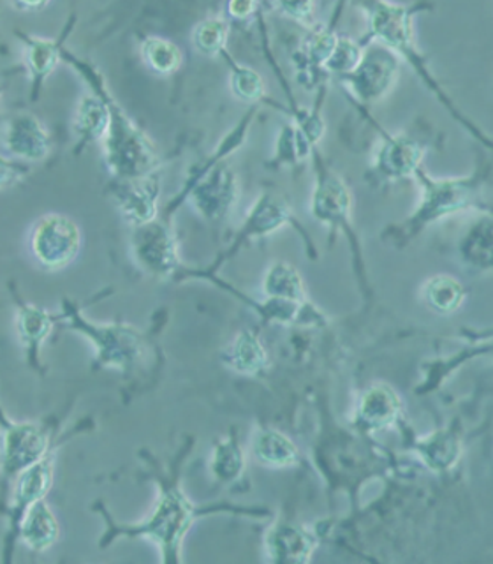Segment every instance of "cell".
Masks as SVG:
<instances>
[{
  "mask_svg": "<svg viewBox=\"0 0 493 564\" xmlns=\"http://www.w3.org/2000/svg\"><path fill=\"white\" fill-rule=\"evenodd\" d=\"M275 6H277L281 11H284L286 17L293 18L296 22H313L314 9H316L313 2H304V4H289V2H284V4Z\"/></svg>",
  "mask_w": 493,
  "mask_h": 564,
  "instance_id": "obj_36",
  "label": "cell"
},
{
  "mask_svg": "<svg viewBox=\"0 0 493 564\" xmlns=\"http://www.w3.org/2000/svg\"><path fill=\"white\" fill-rule=\"evenodd\" d=\"M220 360L229 370L249 378L263 375L270 364L269 351L264 348L263 340L260 339L258 332L251 328L238 332L233 339L229 340L228 346L220 352Z\"/></svg>",
  "mask_w": 493,
  "mask_h": 564,
  "instance_id": "obj_21",
  "label": "cell"
},
{
  "mask_svg": "<svg viewBox=\"0 0 493 564\" xmlns=\"http://www.w3.org/2000/svg\"><path fill=\"white\" fill-rule=\"evenodd\" d=\"M254 115L255 108L246 111L242 122H238L237 128L220 141L216 152L189 173L184 189L167 205L163 217L172 219L176 207L184 199H189L194 210L198 212L202 219L211 223L226 219L231 214L240 196V185L233 167L226 164V158L243 145Z\"/></svg>",
  "mask_w": 493,
  "mask_h": 564,
  "instance_id": "obj_3",
  "label": "cell"
},
{
  "mask_svg": "<svg viewBox=\"0 0 493 564\" xmlns=\"http://www.w3.org/2000/svg\"><path fill=\"white\" fill-rule=\"evenodd\" d=\"M421 296L430 311L449 316L462 307L467 293L462 282L457 278L448 273H439L423 284Z\"/></svg>",
  "mask_w": 493,
  "mask_h": 564,
  "instance_id": "obj_29",
  "label": "cell"
},
{
  "mask_svg": "<svg viewBox=\"0 0 493 564\" xmlns=\"http://www.w3.org/2000/svg\"><path fill=\"white\" fill-rule=\"evenodd\" d=\"M58 538H61V522L46 499L32 505L20 522L18 540H22L23 545L35 554H43L58 542Z\"/></svg>",
  "mask_w": 493,
  "mask_h": 564,
  "instance_id": "obj_23",
  "label": "cell"
},
{
  "mask_svg": "<svg viewBox=\"0 0 493 564\" xmlns=\"http://www.w3.org/2000/svg\"><path fill=\"white\" fill-rule=\"evenodd\" d=\"M110 128V110L99 94L92 93L79 99L73 117V129L76 134L75 154L87 149L90 143L105 140Z\"/></svg>",
  "mask_w": 493,
  "mask_h": 564,
  "instance_id": "obj_24",
  "label": "cell"
},
{
  "mask_svg": "<svg viewBox=\"0 0 493 564\" xmlns=\"http://www.w3.org/2000/svg\"><path fill=\"white\" fill-rule=\"evenodd\" d=\"M316 149L308 145L304 134L298 131L295 123H289L282 129L277 143V159L281 164H299L305 159L310 158Z\"/></svg>",
  "mask_w": 493,
  "mask_h": 564,
  "instance_id": "obj_34",
  "label": "cell"
},
{
  "mask_svg": "<svg viewBox=\"0 0 493 564\" xmlns=\"http://www.w3.org/2000/svg\"><path fill=\"white\" fill-rule=\"evenodd\" d=\"M413 448L427 469L434 473H446L460 463L463 440L457 429L445 427L414 441Z\"/></svg>",
  "mask_w": 493,
  "mask_h": 564,
  "instance_id": "obj_22",
  "label": "cell"
},
{
  "mask_svg": "<svg viewBox=\"0 0 493 564\" xmlns=\"http://www.w3.org/2000/svg\"><path fill=\"white\" fill-rule=\"evenodd\" d=\"M413 178L418 182L421 198L407 219L395 229L393 242L407 243L421 231L446 219L467 210L490 212L489 203L484 202V187H486V173L475 170L467 176H446L436 178L428 175L423 166L414 173Z\"/></svg>",
  "mask_w": 493,
  "mask_h": 564,
  "instance_id": "obj_4",
  "label": "cell"
},
{
  "mask_svg": "<svg viewBox=\"0 0 493 564\" xmlns=\"http://www.w3.org/2000/svg\"><path fill=\"white\" fill-rule=\"evenodd\" d=\"M286 225H295L296 228H299V223L293 216V210H291L286 199L281 198L277 194H261L258 202L252 205L251 210L246 214L242 228L238 229L233 243L213 261V264H208L207 269H201L202 272L217 273L222 263L237 256V252L245 243L255 240V238L270 237Z\"/></svg>",
  "mask_w": 493,
  "mask_h": 564,
  "instance_id": "obj_13",
  "label": "cell"
},
{
  "mask_svg": "<svg viewBox=\"0 0 493 564\" xmlns=\"http://www.w3.org/2000/svg\"><path fill=\"white\" fill-rule=\"evenodd\" d=\"M314 172H316V182H314L313 202H310V212L314 219L330 228L340 229L349 238L352 252L357 256V272L361 286L369 293V279L365 278V263L361 254L360 240L352 226V194L348 184L340 178L333 170L326 166L322 161L321 152L314 150Z\"/></svg>",
  "mask_w": 493,
  "mask_h": 564,
  "instance_id": "obj_9",
  "label": "cell"
},
{
  "mask_svg": "<svg viewBox=\"0 0 493 564\" xmlns=\"http://www.w3.org/2000/svg\"><path fill=\"white\" fill-rule=\"evenodd\" d=\"M251 448L255 463L273 469L295 467L302 460V452L295 441L273 427L258 429L252 437Z\"/></svg>",
  "mask_w": 493,
  "mask_h": 564,
  "instance_id": "obj_25",
  "label": "cell"
},
{
  "mask_svg": "<svg viewBox=\"0 0 493 564\" xmlns=\"http://www.w3.org/2000/svg\"><path fill=\"white\" fill-rule=\"evenodd\" d=\"M131 252L138 267L152 278L180 281L185 264L172 223L166 217L158 216L152 223L131 228Z\"/></svg>",
  "mask_w": 493,
  "mask_h": 564,
  "instance_id": "obj_10",
  "label": "cell"
},
{
  "mask_svg": "<svg viewBox=\"0 0 493 564\" xmlns=\"http://www.w3.org/2000/svg\"><path fill=\"white\" fill-rule=\"evenodd\" d=\"M62 61L73 66L88 88L105 99L110 110V128L101 143L105 163L113 181H138L161 173L163 161L157 149L146 132L117 102L99 69L66 46L62 48Z\"/></svg>",
  "mask_w": 493,
  "mask_h": 564,
  "instance_id": "obj_2",
  "label": "cell"
},
{
  "mask_svg": "<svg viewBox=\"0 0 493 564\" xmlns=\"http://www.w3.org/2000/svg\"><path fill=\"white\" fill-rule=\"evenodd\" d=\"M361 55H363V44L339 35V41L335 44V50L325 64L326 75H337L339 78L348 76L349 73L357 69Z\"/></svg>",
  "mask_w": 493,
  "mask_h": 564,
  "instance_id": "obj_33",
  "label": "cell"
},
{
  "mask_svg": "<svg viewBox=\"0 0 493 564\" xmlns=\"http://www.w3.org/2000/svg\"><path fill=\"white\" fill-rule=\"evenodd\" d=\"M263 293L266 299L286 300L296 304L308 302L307 288L302 273L286 261H275L270 264L269 270L264 272Z\"/></svg>",
  "mask_w": 493,
  "mask_h": 564,
  "instance_id": "obj_28",
  "label": "cell"
},
{
  "mask_svg": "<svg viewBox=\"0 0 493 564\" xmlns=\"http://www.w3.org/2000/svg\"><path fill=\"white\" fill-rule=\"evenodd\" d=\"M458 254H460L462 263L474 272L492 270V216H490V212H483L469 226L458 243Z\"/></svg>",
  "mask_w": 493,
  "mask_h": 564,
  "instance_id": "obj_26",
  "label": "cell"
},
{
  "mask_svg": "<svg viewBox=\"0 0 493 564\" xmlns=\"http://www.w3.org/2000/svg\"><path fill=\"white\" fill-rule=\"evenodd\" d=\"M260 6L254 2H231L228 4V13L237 20H245V18L252 17L258 11Z\"/></svg>",
  "mask_w": 493,
  "mask_h": 564,
  "instance_id": "obj_37",
  "label": "cell"
},
{
  "mask_svg": "<svg viewBox=\"0 0 493 564\" xmlns=\"http://www.w3.org/2000/svg\"><path fill=\"white\" fill-rule=\"evenodd\" d=\"M208 467H210L211 478L219 484H237L242 478L245 473L246 457L237 432L231 431L228 436L217 441L211 449Z\"/></svg>",
  "mask_w": 493,
  "mask_h": 564,
  "instance_id": "obj_27",
  "label": "cell"
},
{
  "mask_svg": "<svg viewBox=\"0 0 493 564\" xmlns=\"http://www.w3.org/2000/svg\"><path fill=\"white\" fill-rule=\"evenodd\" d=\"M11 293L17 300V334L25 351L26 366L43 375V344L52 335L53 328L61 323V314L50 313L48 308L25 302L13 288Z\"/></svg>",
  "mask_w": 493,
  "mask_h": 564,
  "instance_id": "obj_16",
  "label": "cell"
},
{
  "mask_svg": "<svg viewBox=\"0 0 493 564\" xmlns=\"http://www.w3.org/2000/svg\"><path fill=\"white\" fill-rule=\"evenodd\" d=\"M17 9H25V11H40V9L46 8V4L40 2V4H14Z\"/></svg>",
  "mask_w": 493,
  "mask_h": 564,
  "instance_id": "obj_38",
  "label": "cell"
},
{
  "mask_svg": "<svg viewBox=\"0 0 493 564\" xmlns=\"http://www.w3.org/2000/svg\"><path fill=\"white\" fill-rule=\"evenodd\" d=\"M73 300H62L61 323L67 330L78 332L92 344L94 369L120 370L131 376L145 366L150 352L155 355L154 335L138 330L128 323H94Z\"/></svg>",
  "mask_w": 493,
  "mask_h": 564,
  "instance_id": "obj_6",
  "label": "cell"
},
{
  "mask_svg": "<svg viewBox=\"0 0 493 564\" xmlns=\"http://www.w3.org/2000/svg\"><path fill=\"white\" fill-rule=\"evenodd\" d=\"M141 55L146 66L157 75H175L184 64V52L180 46L158 35H150L141 43Z\"/></svg>",
  "mask_w": 493,
  "mask_h": 564,
  "instance_id": "obj_30",
  "label": "cell"
},
{
  "mask_svg": "<svg viewBox=\"0 0 493 564\" xmlns=\"http://www.w3.org/2000/svg\"><path fill=\"white\" fill-rule=\"evenodd\" d=\"M92 427V420L87 419L76 423L75 427L58 436L48 454L40 458L37 463L23 469L14 478L11 490H9L11 496H9L8 507L2 513V516L8 517V531H6L4 543H2V561L4 563L9 564L13 561L14 549H17L18 543V529H20V522H22L25 511L35 502L46 499L50 490H52L53 481H55V463H57V455L62 446L81 432H88Z\"/></svg>",
  "mask_w": 493,
  "mask_h": 564,
  "instance_id": "obj_8",
  "label": "cell"
},
{
  "mask_svg": "<svg viewBox=\"0 0 493 564\" xmlns=\"http://www.w3.org/2000/svg\"><path fill=\"white\" fill-rule=\"evenodd\" d=\"M404 402L395 388L386 383H372L361 392L357 410L352 416V427L361 436H372L377 432L390 431L401 422Z\"/></svg>",
  "mask_w": 493,
  "mask_h": 564,
  "instance_id": "obj_14",
  "label": "cell"
},
{
  "mask_svg": "<svg viewBox=\"0 0 493 564\" xmlns=\"http://www.w3.org/2000/svg\"><path fill=\"white\" fill-rule=\"evenodd\" d=\"M75 20L76 18L73 20L69 18L64 31L55 40L26 34L22 31L17 32L18 40L22 41L26 48V69L31 73L32 85L31 101H37L44 82L50 78L58 62L62 61V48L66 46L67 35L75 29Z\"/></svg>",
  "mask_w": 493,
  "mask_h": 564,
  "instance_id": "obj_20",
  "label": "cell"
},
{
  "mask_svg": "<svg viewBox=\"0 0 493 564\" xmlns=\"http://www.w3.org/2000/svg\"><path fill=\"white\" fill-rule=\"evenodd\" d=\"M29 243L32 256L43 269L64 270L75 263L81 252L84 235L75 219L50 212L35 220Z\"/></svg>",
  "mask_w": 493,
  "mask_h": 564,
  "instance_id": "obj_11",
  "label": "cell"
},
{
  "mask_svg": "<svg viewBox=\"0 0 493 564\" xmlns=\"http://www.w3.org/2000/svg\"><path fill=\"white\" fill-rule=\"evenodd\" d=\"M2 143L20 163H40L52 152L48 129L34 113H17L6 122Z\"/></svg>",
  "mask_w": 493,
  "mask_h": 564,
  "instance_id": "obj_19",
  "label": "cell"
},
{
  "mask_svg": "<svg viewBox=\"0 0 493 564\" xmlns=\"http://www.w3.org/2000/svg\"><path fill=\"white\" fill-rule=\"evenodd\" d=\"M61 419L43 422H18L0 405V513H4L11 484L23 469L48 454L58 440Z\"/></svg>",
  "mask_w": 493,
  "mask_h": 564,
  "instance_id": "obj_7",
  "label": "cell"
},
{
  "mask_svg": "<svg viewBox=\"0 0 493 564\" xmlns=\"http://www.w3.org/2000/svg\"><path fill=\"white\" fill-rule=\"evenodd\" d=\"M427 4H387V2H377V4H366V17H369V43L383 44L384 48L395 53L396 57L409 62L414 73H418L423 84L436 94L442 105L448 108L449 113L453 115L463 128L484 141V145L490 147V140L483 137V132L475 128L465 115L460 113L453 101L449 99L448 94L440 88L439 82L430 75L427 67V61L423 57L418 46L414 43V18L425 9H430Z\"/></svg>",
  "mask_w": 493,
  "mask_h": 564,
  "instance_id": "obj_5",
  "label": "cell"
},
{
  "mask_svg": "<svg viewBox=\"0 0 493 564\" xmlns=\"http://www.w3.org/2000/svg\"><path fill=\"white\" fill-rule=\"evenodd\" d=\"M401 75V58L384 48L383 44L366 43L363 46L360 64L357 69L343 76L346 87L361 105H372L386 96Z\"/></svg>",
  "mask_w": 493,
  "mask_h": 564,
  "instance_id": "obj_12",
  "label": "cell"
},
{
  "mask_svg": "<svg viewBox=\"0 0 493 564\" xmlns=\"http://www.w3.org/2000/svg\"><path fill=\"white\" fill-rule=\"evenodd\" d=\"M383 132V143L375 154L372 170L375 175L387 184L413 178L414 173L421 167L425 158V147L407 134H387Z\"/></svg>",
  "mask_w": 493,
  "mask_h": 564,
  "instance_id": "obj_18",
  "label": "cell"
},
{
  "mask_svg": "<svg viewBox=\"0 0 493 564\" xmlns=\"http://www.w3.org/2000/svg\"><path fill=\"white\" fill-rule=\"evenodd\" d=\"M222 57L229 64V87H231V93L238 99L251 102V105L264 101L266 99V88H264V79L261 78L260 73L234 61L228 50L222 53Z\"/></svg>",
  "mask_w": 493,
  "mask_h": 564,
  "instance_id": "obj_31",
  "label": "cell"
},
{
  "mask_svg": "<svg viewBox=\"0 0 493 564\" xmlns=\"http://www.w3.org/2000/svg\"><path fill=\"white\" fill-rule=\"evenodd\" d=\"M229 25L224 18H205L194 26L193 44L207 57H217L228 50Z\"/></svg>",
  "mask_w": 493,
  "mask_h": 564,
  "instance_id": "obj_32",
  "label": "cell"
},
{
  "mask_svg": "<svg viewBox=\"0 0 493 564\" xmlns=\"http://www.w3.org/2000/svg\"><path fill=\"white\" fill-rule=\"evenodd\" d=\"M29 175H31V166L29 164L0 155V189L20 184Z\"/></svg>",
  "mask_w": 493,
  "mask_h": 564,
  "instance_id": "obj_35",
  "label": "cell"
},
{
  "mask_svg": "<svg viewBox=\"0 0 493 564\" xmlns=\"http://www.w3.org/2000/svg\"><path fill=\"white\" fill-rule=\"evenodd\" d=\"M193 440L189 445L180 449L172 466H161L157 460H150L152 464V478L157 481L158 494L154 508L145 519L132 524H122L114 520L105 502H92V511L99 513L105 520V533L99 538V549H108L111 543L122 538L128 540H149L157 545L161 552V561L164 564L182 563V545L190 528L201 517L213 516V513H234V516L258 517L264 519L270 517L266 507H240L231 502H213V505H196L193 499L184 492L180 484L182 463L189 454Z\"/></svg>",
  "mask_w": 493,
  "mask_h": 564,
  "instance_id": "obj_1",
  "label": "cell"
},
{
  "mask_svg": "<svg viewBox=\"0 0 493 564\" xmlns=\"http://www.w3.org/2000/svg\"><path fill=\"white\" fill-rule=\"evenodd\" d=\"M317 545V533L298 522H273L264 534V554L272 563H308L313 560Z\"/></svg>",
  "mask_w": 493,
  "mask_h": 564,
  "instance_id": "obj_17",
  "label": "cell"
},
{
  "mask_svg": "<svg viewBox=\"0 0 493 564\" xmlns=\"http://www.w3.org/2000/svg\"><path fill=\"white\" fill-rule=\"evenodd\" d=\"M110 194L131 228L152 223L158 217L161 173L138 181H111Z\"/></svg>",
  "mask_w": 493,
  "mask_h": 564,
  "instance_id": "obj_15",
  "label": "cell"
}]
</instances>
